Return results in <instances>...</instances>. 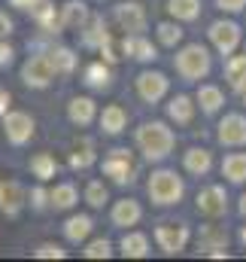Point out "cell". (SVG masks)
<instances>
[{
    "mask_svg": "<svg viewBox=\"0 0 246 262\" xmlns=\"http://www.w3.org/2000/svg\"><path fill=\"white\" fill-rule=\"evenodd\" d=\"M134 140H137V149L143 152V159L161 162V159L170 156V149L177 143V134L167 122H143L134 134Z\"/></svg>",
    "mask_w": 246,
    "mask_h": 262,
    "instance_id": "1",
    "label": "cell"
},
{
    "mask_svg": "<svg viewBox=\"0 0 246 262\" xmlns=\"http://www.w3.org/2000/svg\"><path fill=\"white\" fill-rule=\"evenodd\" d=\"M146 192L149 201L158 204V207H170V204H180L185 195V183L177 171H155L146 183Z\"/></svg>",
    "mask_w": 246,
    "mask_h": 262,
    "instance_id": "2",
    "label": "cell"
},
{
    "mask_svg": "<svg viewBox=\"0 0 246 262\" xmlns=\"http://www.w3.org/2000/svg\"><path fill=\"white\" fill-rule=\"evenodd\" d=\"M174 67H177V73L183 76L185 82H198V79H204V76L210 73L213 58H210L207 46H201V43H188V46H183V49L177 52Z\"/></svg>",
    "mask_w": 246,
    "mask_h": 262,
    "instance_id": "3",
    "label": "cell"
},
{
    "mask_svg": "<svg viewBox=\"0 0 246 262\" xmlns=\"http://www.w3.org/2000/svg\"><path fill=\"white\" fill-rule=\"evenodd\" d=\"M101 171H104V177H110L116 186H128V183H134V177H137V162L131 159L128 149H110V156L101 162Z\"/></svg>",
    "mask_w": 246,
    "mask_h": 262,
    "instance_id": "4",
    "label": "cell"
},
{
    "mask_svg": "<svg viewBox=\"0 0 246 262\" xmlns=\"http://www.w3.org/2000/svg\"><path fill=\"white\" fill-rule=\"evenodd\" d=\"M188 241H191V232H188L185 223H161V226L155 229V244H158L167 256L183 253L185 247H188Z\"/></svg>",
    "mask_w": 246,
    "mask_h": 262,
    "instance_id": "5",
    "label": "cell"
},
{
    "mask_svg": "<svg viewBox=\"0 0 246 262\" xmlns=\"http://www.w3.org/2000/svg\"><path fill=\"white\" fill-rule=\"evenodd\" d=\"M58 73H55V67L49 61V55L43 52V55H31L24 64H21V82L28 85V89H46V85H52V79H55Z\"/></svg>",
    "mask_w": 246,
    "mask_h": 262,
    "instance_id": "6",
    "label": "cell"
},
{
    "mask_svg": "<svg viewBox=\"0 0 246 262\" xmlns=\"http://www.w3.org/2000/svg\"><path fill=\"white\" fill-rule=\"evenodd\" d=\"M34 128H37V122H34V116L24 113V110H9V113L3 116V131H6V140H9L12 146H24V143L34 137Z\"/></svg>",
    "mask_w": 246,
    "mask_h": 262,
    "instance_id": "7",
    "label": "cell"
},
{
    "mask_svg": "<svg viewBox=\"0 0 246 262\" xmlns=\"http://www.w3.org/2000/svg\"><path fill=\"white\" fill-rule=\"evenodd\" d=\"M113 18H116V25L122 28L125 34H143L146 31V6L143 3H137V0H125L119 3L116 9H113Z\"/></svg>",
    "mask_w": 246,
    "mask_h": 262,
    "instance_id": "8",
    "label": "cell"
},
{
    "mask_svg": "<svg viewBox=\"0 0 246 262\" xmlns=\"http://www.w3.org/2000/svg\"><path fill=\"white\" fill-rule=\"evenodd\" d=\"M207 34H210V43L219 55H234L240 46V28L234 21H213Z\"/></svg>",
    "mask_w": 246,
    "mask_h": 262,
    "instance_id": "9",
    "label": "cell"
},
{
    "mask_svg": "<svg viewBox=\"0 0 246 262\" xmlns=\"http://www.w3.org/2000/svg\"><path fill=\"white\" fill-rule=\"evenodd\" d=\"M170 89V79L161 73V70H143L137 73V95L146 101V104H158Z\"/></svg>",
    "mask_w": 246,
    "mask_h": 262,
    "instance_id": "10",
    "label": "cell"
},
{
    "mask_svg": "<svg viewBox=\"0 0 246 262\" xmlns=\"http://www.w3.org/2000/svg\"><path fill=\"white\" fill-rule=\"evenodd\" d=\"M194 207H198V213H204L210 220L228 213V192H225V186H204L198 192V198H194Z\"/></svg>",
    "mask_w": 246,
    "mask_h": 262,
    "instance_id": "11",
    "label": "cell"
},
{
    "mask_svg": "<svg viewBox=\"0 0 246 262\" xmlns=\"http://www.w3.org/2000/svg\"><path fill=\"white\" fill-rule=\"evenodd\" d=\"M216 137L222 146H246V116L243 113H228L219 122Z\"/></svg>",
    "mask_w": 246,
    "mask_h": 262,
    "instance_id": "12",
    "label": "cell"
},
{
    "mask_svg": "<svg viewBox=\"0 0 246 262\" xmlns=\"http://www.w3.org/2000/svg\"><path fill=\"white\" fill-rule=\"evenodd\" d=\"M31 18L37 21L40 31L46 34H61L64 31V18H61V9H55L49 0H40L34 9H31Z\"/></svg>",
    "mask_w": 246,
    "mask_h": 262,
    "instance_id": "13",
    "label": "cell"
},
{
    "mask_svg": "<svg viewBox=\"0 0 246 262\" xmlns=\"http://www.w3.org/2000/svg\"><path fill=\"white\" fill-rule=\"evenodd\" d=\"M67 119H70L73 125L85 128V125H91V122L97 119V104H94L88 95H76V98L67 104Z\"/></svg>",
    "mask_w": 246,
    "mask_h": 262,
    "instance_id": "14",
    "label": "cell"
},
{
    "mask_svg": "<svg viewBox=\"0 0 246 262\" xmlns=\"http://www.w3.org/2000/svg\"><path fill=\"white\" fill-rule=\"evenodd\" d=\"M228 247V229L225 226H213V223H207V226H201V232H198V253H213V250H225Z\"/></svg>",
    "mask_w": 246,
    "mask_h": 262,
    "instance_id": "15",
    "label": "cell"
},
{
    "mask_svg": "<svg viewBox=\"0 0 246 262\" xmlns=\"http://www.w3.org/2000/svg\"><path fill=\"white\" fill-rule=\"evenodd\" d=\"M110 220H113V226H119V229H131V226H137V223L143 220V207H140V201H134V198H119V201L113 204Z\"/></svg>",
    "mask_w": 246,
    "mask_h": 262,
    "instance_id": "16",
    "label": "cell"
},
{
    "mask_svg": "<svg viewBox=\"0 0 246 262\" xmlns=\"http://www.w3.org/2000/svg\"><path fill=\"white\" fill-rule=\"evenodd\" d=\"M110 40H113V34L107 31L104 15H91V18H88V25L82 28V46H85V49H97V52H101Z\"/></svg>",
    "mask_w": 246,
    "mask_h": 262,
    "instance_id": "17",
    "label": "cell"
},
{
    "mask_svg": "<svg viewBox=\"0 0 246 262\" xmlns=\"http://www.w3.org/2000/svg\"><path fill=\"white\" fill-rule=\"evenodd\" d=\"M122 52L128 58H137V61H155V58H158V49H155L143 34H125Z\"/></svg>",
    "mask_w": 246,
    "mask_h": 262,
    "instance_id": "18",
    "label": "cell"
},
{
    "mask_svg": "<svg viewBox=\"0 0 246 262\" xmlns=\"http://www.w3.org/2000/svg\"><path fill=\"white\" fill-rule=\"evenodd\" d=\"M21 207H24V189L12 180H0V210L6 216H18Z\"/></svg>",
    "mask_w": 246,
    "mask_h": 262,
    "instance_id": "19",
    "label": "cell"
},
{
    "mask_svg": "<svg viewBox=\"0 0 246 262\" xmlns=\"http://www.w3.org/2000/svg\"><path fill=\"white\" fill-rule=\"evenodd\" d=\"M97 122H101V131H104V134L116 137V134H122V131L128 128V113H125V107H119V104H110V107L101 110Z\"/></svg>",
    "mask_w": 246,
    "mask_h": 262,
    "instance_id": "20",
    "label": "cell"
},
{
    "mask_svg": "<svg viewBox=\"0 0 246 262\" xmlns=\"http://www.w3.org/2000/svg\"><path fill=\"white\" fill-rule=\"evenodd\" d=\"M91 229H94V220H91L88 213H73V216L64 223V238H67L70 244H82V241H88Z\"/></svg>",
    "mask_w": 246,
    "mask_h": 262,
    "instance_id": "21",
    "label": "cell"
},
{
    "mask_svg": "<svg viewBox=\"0 0 246 262\" xmlns=\"http://www.w3.org/2000/svg\"><path fill=\"white\" fill-rule=\"evenodd\" d=\"M110 79H113V70L107 61H91V64L82 70V82L91 89V92H104L110 89Z\"/></svg>",
    "mask_w": 246,
    "mask_h": 262,
    "instance_id": "22",
    "label": "cell"
},
{
    "mask_svg": "<svg viewBox=\"0 0 246 262\" xmlns=\"http://www.w3.org/2000/svg\"><path fill=\"white\" fill-rule=\"evenodd\" d=\"M119 253L125 259H143L149 256V238L143 232H125L119 241Z\"/></svg>",
    "mask_w": 246,
    "mask_h": 262,
    "instance_id": "23",
    "label": "cell"
},
{
    "mask_svg": "<svg viewBox=\"0 0 246 262\" xmlns=\"http://www.w3.org/2000/svg\"><path fill=\"white\" fill-rule=\"evenodd\" d=\"M183 165H185L188 174H194V177H207L210 168H213V156H210V149H204V146H191V149L183 156Z\"/></svg>",
    "mask_w": 246,
    "mask_h": 262,
    "instance_id": "24",
    "label": "cell"
},
{
    "mask_svg": "<svg viewBox=\"0 0 246 262\" xmlns=\"http://www.w3.org/2000/svg\"><path fill=\"white\" fill-rule=\"evenodd\" d=\"M194 107H198V104H194L188 95H177V98H170V104H167V119L177 122V125H191Z\"/></svg>",
    "mask_w": 246,
    "mask_h": 262,
    "instance_id": "25",
    "label": "cell"
},
{
    "mask_svg": "<svg viewBox=\"0 0 246 262\" xmlns=\"http://www.w3.org/2000/svg\"><path fill=\"white\" fill-rule=\"evenodd\" d=\"M194 101H198V107H201L207 116H213V113H219V110H222V104H225V95H222V89H219V85H210V82H204V85L198 89Z\"/></svg>",
    "mask_w": 246,
    "mask_h": 262,
    "instance_id": "26",
    "label": "cell"
},
{
    "mask_svg": "<svg viewBox=\"0 0 246 262\" xmlns=\"http://www.w3.org/2000/svg\"><path fill=\"white\" fill-rule=\"evenodd\" d=\"M61 18H64V28H76V31H82V28L88 25L91 12H88V6H85L82 0H67V3L61 6Z\"/></svg>",
    "mask_w": 246,
    "mask_h": 262,
    "instance_id": "27",
    "label": "cell"
},
{
    "mask_svg": "<svg viewBox=\"0 0 246 262\" xmlns=\"http://www.w3.org/2000/svg\"><path fill=\"white\" fill-rule=\"evenodd\" d=\"M222 177L234 186L246 183V152H231L222 159Z\"/></svg>",
    "mask_w": 246,
    "mask_h": 262,
    "instance_id": "28",
    "label": "cell"
},
{
    "mask_svg": "<svg viewBox=\"0 0 246 262\" xmlns=\"http://www.w3.org/2000/svg\"><path fill=\"white\" fill-rule=\"evenodd\" d=\"M28 168H31V174H34L40 183H49V180L58 174V162H55L52 152H37V156H31Z\"/></svg>",
    "mask_w": 246,
    "mask_h": 262,
    "instance_id": "29",
    "label": "cell"
},
{
    "mask_svg": "<svg viewBox=\"0 0 246 262\" xmlns=\"http://www.w3.org/2000/svg\"><path fill=\"white\" fill-rule=\"evenodd\" d=\"M225 79H228V85H231L237 95H243L246 92V55H228Z\"/></svg>",
    "mask_w": 246,
    "mask_h": 262,
    "instance_id": "30",
    "label": "cell"
},
{
    "mask_svg": "<svg viewBox=\"0 0 246 262\" xmlns=\"http://www.w3.org/2000/svg\"><path fill=\"white\" fill-rule=\"evenodd\" d=\"M46 55H49V61H52V67H55V73H58V76L73 73V70H76V61H79V58H76V52H73L70 46H52Z\"/></svg>",
    "mask_w": 246,
    "mask_h": 262,
    "instance_id": "31",
    "label": "cell"
},
{
    "mask_svg": "<svg viewBox=\"0 0 246 262\" xmlns=\"http://www.w3.org/2000/svg\"><path fill=\"white\" fill-rule=\"evenodd\" d=\"M67 162H70L73 171H85V168H91V165L97 162V156H94V143H91L88 137H82V143L73 146V152H70Z\"/></svg>",
    "mask_w": 246,
    "mask_h": 262,
    "instance_id": "32",
    "label": "cell"
},
{
    "mask_svg": "<svg viewBox=\"0 0 246 262\" xmlns=\"http://www.w3.org/2000/svg\"><path fill=\"white\" fill-rule=\"evenodd\" d=\"M49 201H52L55 210H70V207H76L79 192H76L73 183H58L55 189H49Z\"/></svg>",
    "mask_w": 246,
    "mask_h": 262,
    "instance_id": "33",
    "label": "cell"
},
{
    "mask_svg": "<svg viewBox=\"0 0 246 262\" xmlns=\"http://www.w3.org/2000/svg\"><path fill=\"white\" fill-rule=\"evenodd\" d=\"M167 12L177 21H194L201 15V0H167Z\"/></svg>",
    "mask_w": 246,
    "mask_h": 262,
    "instance_id": "34",
    "label": "cell"
},
{
    "mask_svg": "<svg viewBox=\"0 0 246 262\" xmlns=\"http://www.w3.org/2000/svg\"><path fill=\"white\" fill-rule=\"evenodd\" d=\"M155 34H158V43L167 46V49H177V43H183V28H180L177 18L174 21H161L155 28Z\"/></svg>",
    "mask_w": 246,
    "mask_h": 262,
    "instance_id": "35",
    "label": "cell"
},
{
    "mask_svg": "<svg viewBox=\"0 0 246 262\" xmlns=\"http://www.w3.org/2000/svg\"><path fill=\"white\" fill-rule=\"evenodd\" d=\"M110 201V192L104 186V180H88L85 183V204L88 207H104Z\"/></svg>",
    "mask_w": 246,
    "mask_h": 262,
    "instance_id": "36",
    "label": "cell"
},
{
    "mask_svg": "<svg viewBox=\"0 0 246 262\" xmlns=\"http://www.w3.org/2000/svg\"><path fill=\"white\" fill-rule=\"evenodd\" d=\"M82 256H85V259H110V256H113V244H110L107 238H94V241L85 244Z\"/></svg>",
    "mask_w": 246,
    "mask_h": 262,
    "instance_id": "37",
    "label": "cell"
},
{
    "mask_svg": "<svg viewBox=\"0 0 246 262\" xmlns=\"http://www.w3.org/2000/svg\"><path fill=\"white\" fill-rule=\"evenodd\" d=\"M34 256H37V259H64L67 250H64L61 244H40V247L34 250Z\"/></svg>",
    "mask_w": 246,
    "mask_h": 262,
    "instance_id": "38",
    "label": "cell"
},
{
    "mask_svg": "<svg viewBox=\"0 0 246 262\" xmlns=\"http://www.w3.org/2000/svg\"><path fill=\"white\" fill-rule=\"evenodd\" d=\"M31 204H34V210H46V207H52V201H49V192L43 189V186H37L34 192H31Z\"/></svg>",
    "mask_w": 246,
    "mask_h": 262,
    "instance_id": "39",
    "label": "cell"
},
{
    "mask_svg": "<svg viewBox=\"0 0 246 262\" xmlns=\"http://www.w3.org/2000/svg\"><path fill=\"white\" fill-rule=\"evenodd\" d=\"M12 61H15V49L6 40H0V67H9Z\"/></svg>",
    "mask_w": 246,
    "mask_h": 262,
    "instance_id": "40",
    "label": "cell"
},
{
    "mask_svg": "<svg viewBox=\"0 0 246 262\" xmlns=\"http://www.w3.org/2000/svg\"><path fill=\"white\" fill-rule=\"evenodd\" d=\"M216 6H219L222 12H240L246 6V0H216Z\"/></svg>",
    "mask_w": 246,
    "mask_h": 262,
    "instance_id": "41",
    "label": "cell"
},
{
    "mask_svg": "<svg viewBox=\"0 0 246 262\" xmlns=\"http://www.w3.org/2000/svg\"><path fill=\"white\" fill-rule=\"evenodd\" d=\"M12 28H15V25H12V18L0 9V40H6V37L12 34Z\"/></svg>",
    "mask_w": 246,
    "mask_h": 262,
    "instance_id": "42",
    "label": "cell"
},
{
    "mask_svg": "<svg viewBox=\"0 0 246 262\" xmlns=\"http://www.w3.org/2000/svg\"><path fill=\"white\" fill-rule=\"evenodd\" d=\"M9 104H12V95L0 85V116H6V113H9Z\"/></svg>",
    "mask_w": 246,
    "mask_h": 262,
    "instance_id": "43",
    "label": "cell"
},
{
    "mask_svg": "<svg viewBox=\"0 0 246 262\" xmlns=\"http://www.w3.org/2000/svg\"><path fill=\"white\" fill-rule=\"evenodd\" d=\"M37 3H40V0H9V6H15V9H21V12H31Z\"/></svg>",
    "mask_w": 246,
    "mask_h": 262,
    "instance_id": "44",
    "label": "cell"
},
{
    "mask_svg": "<svg viewBox=\"0 0 246 262\" xmlns=\"http://www.w3.org/2000/svg\"><path fill=\"white\" fill-rule=\"evenodd\" d=\"M237 210H240V216H246V192L240 195V207H237Z\"/></svg>",
    "mask_w": 246,
    "mask_h": 262,
    "instance_id": "45",
    "label": "cell"
},
{
    "mask_svg": "<svg viewBox=\"0 0 246 262\" xmlns=\"http://www.w3.org/2000/svg\"><path fill=\"white\" fill-rule=\"evenodd\" d=\"M240 244H243V247H246V226H243V229H240Z\"/></svg>",
    "mask_w": 246,
    "mask_h": 262,
    "instance_id": "46",
    "label": "cell"
},
{
    "mask_svg": "<svg viewBox=\"0 0 246 262\" xmlns=\"http://www.w3.org/2000/svg\"><path fill=\"white\" fill-rule=\"evenodd\" d=\"M243 104H246V92H243Z\"/></svg>",
    "mask_w": 246,
    "mask_h": 262,
    "instance_id": "47",
    "label": "cell"
}]
</instances>
